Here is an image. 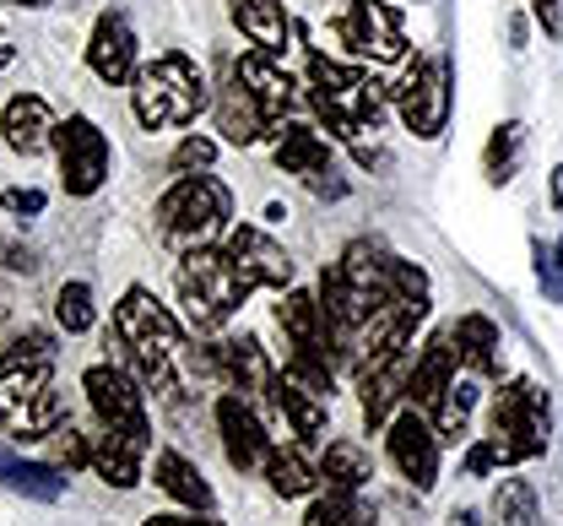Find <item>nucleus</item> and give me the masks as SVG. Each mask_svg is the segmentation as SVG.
I'll use <instances>...</instances> for the list:
<instances>
[{
	"label": "nucleus",
	"mask_w": 563,
	"mask_h": 526,
	"mask_svg": "<svg viewBox=\"0 0 563 526\" xmlns=\"http://www.w3.org/2000/svg\"><path fill=\"white\" fill-rule=\"evenodd\" d=\"M553 435V402L537 380H509L493 391L488 435L466 451V478H483L493 467H520L548 451Z\"/></svg>",
	"instance_id": "f257e3e1"
},
{
	"label": "nucleus",
	"mask_w": 563,
	"mask_h": 526,
	"mask_svg": "<svg viewBox=\"0 0 563 526\" xmlns=\"http://www.w3.org/2000/svg\"><path fill=\"white\" fill-rule=\"evenodd\" d=\"M114 342L125 348V370L141 380V391L168 396L174 391V353H179V320L152 299L146 288H131L114 304Z\"/></svg>",
	"instance_id": "f03ea898"
},
{
	"label": "nucleus",
	"mask_w": 563,
	"mask_h": 526,
	"mask_svg": "<svg viewBox=\"0 0 563 526\" xmlns=\"http://www.w3.org/2000/svg\"><path fill=\"white\" fill-rule=\"evenodd\" d=\"M309 103L314 114L325 120V131L357 142L363 131H374L385 120V103H390V87L363 66H336L325 55H309Z\"/></svg>",
	"instance_id": "7ed1b4c3"
},
{
	"label": "nucleus",
	"mask_w": 563,
	"mask_h": 526,
	"mask_svg": "<svg viewBox=\"0 0 563 526\" xmlns=\"http://www.w3.org/2000/svg\"><path fill=\"white\" fill-rule=\"evenodd\" d=\"M228 218H233V196L222 179L211 174H179L168 185V196L157 201V239L174 250V255H196L217 244L228 233Z\"/></svg>",
	"instance_id": "20e7f679"
},
{
	"label": "nucleus",
	"mask_w": 563,
	"mask_h": 526,
	"mask_svg": "<svg viewBox=\"0 0 563 526\" xmlns=\"http://www.w3.org/2000/svg\"><path fill=\"white\" fill-rule=\"evenodd\" d=\"M131 103H136V120L146 131H163V125H196V114L211 109V87L207 72L190 61V55H157L152 66H141L131 81Z\"/></svg>",
	"instance_id": "39448f33"
},
{
	"label": "nucleus",
	"mask_w": 563,
	"mask_h": 526,
	"mask_svg": "<svg viewBox=\"0 0 563 526\" xmlns=\"http://www.w3.org/2000/svg\"><path fill=\"white\" fill-rule=\"evenodd\" d=\"M174 288H179L185 320H190L196 331H217V326H228V320L239 315V304L250 299V283L233 272V261H228V250H222V244H207V250L185 255V261H179V272H174Z\"/></svg>",
	"instance_id": "423d86ee"
},
{
	"label": "nucleus",
	"mask_w": 563,
	"mask_h": 526,
	"mask_svg": "<svg viewBox=\"0 0 563 526\" xmlns=\"http://www.w3.org/2000/svg\"><path fill=\"white\" fill-rule=\"evenodd\" d=\"M390 103L401 109V120H407V131H412L418 142L444 136V125H450V103H455L450 61H444V55H412V66H407L401 81L390 87Z\"/></svg>",
	"instance_id": "0eeeda50"
},
{
	"label": "nucleus",
	"mask_w": 563,
	"mask_h": 526,
	"mask_svg": "<svg viewBox=\"0 0 563 526\" xmlns=\"http://www.w3.org/2000/svg\"><path fill=\"white\" fill-rule=\"evenodd\" d=\"M66 418L49 364H27V370H0V429L16 440L33 435H55Z\"/></svg>",
	"instance_id": "6e6552de"
},
{
	"label": "nucleus",
	"mask_w": 563,
	"mask_h": 526,
	"mask_svg": "<svg viewBox=\"0 0 563 526\" xmlns=\"http://www.w3.org/2000/svg\"><path fill=\"white\" fill-rule=\"evenodd\" d=\"M331 39L357 55V61H407V33H401V11L385 6V0H352L347 11L331 22Z\"/></svg>",
	"instance_id": "1a4fd4ad"
},
{
	"label": "nucleus",
	"mask_w": 563,
	"mask_h": 526,
	"mask_svg": "<svg viewBox=\"0 0 563 526\" xmlns=\"http://www.w3.org/2000/svg\"><path fill=\"white\" fill-rule=\"evenodd\" d=\"M412 342L401 348H374L357 359V396H363V424L385 429L396 418V407H407V385H412Z\"/></svg>",
	"instance_id": "9d476101"
},
{
	"label": "nucleus",
	"mask_w": 563,
	"mask_h": 526,
	"mask_svg": "<svg viewBox=\"0 0 563 526\" xmlns=\"http://www.w3.org/2000/svg\"><path fill=\"white\" fill-rule=\"evenodd\" d=\"M55 157H60V185H66V196H98L103 179H109L114 147H109V136H103L87 114H66V120L55 125Z\"/></svg>",
	"instance_id": "9b49d317"
},
{
	"label": "nucleus",
	"mask_w": 563,
	"mask_h": 526,
	"mask_svg": "<svg viewBox=\"0 0 563 526\" xmlns=\"http://www.w3.org/2000/svg\"><path fill=\"white\" fill-rule=\"evenodd\" d=\"M81 391H87V402H92V413H98L103 429H120V435L152 446L146 391H141V380L131 375V370H120V364H92V370L81 375Z\"/></svg>",
	"instance_id": "f8f14e48"
},
{
	"label": "nucleus",
	"mask_w": 563,
	"mask_h": 526,
	"mask_svg": "<svg viewBox=\"0 0 563 526\" xmlns=\"http://www.w3.org/2000/svg\"><path fill=\"white\" fill-rule=\"evenodd\" d=\"M439 446H444V435L433 429V418L422 413V407H396V418L385 424V451H390V461H396V472L418 489V494H428L433 489V478H439Z\"/></svg>",
	"instance_id": "ddd939ff"
},
{
	"label": "nucleus",
	"mask_w": 563,
	"mask_h": 526,
	"mask_svg": "<svg viewBox=\"0 0 563 526\" xmlns=\"http://www.w3.org/2000/svg\"><path fill=\"white\" fill-rule=\"evenodd\" d=\"M196 370L211 380H222V385L239 391V396H266V391H272V375H277V364L266 359V348H261L255 337H217V342H207V348L196 353Z\"/></svg>",
	"instance_id": "4468645a"
},
{
	"label": "nucleus",
	"mask_w": 563,
	"mask_h": 526,
	"mask_svg": "<svg viewBox=\"0 0 563 526\" xmlns=\"http://www.w3.org/2000/svg\"><path fill=\"white\" fill-rule=\"evenodd\" d=\"M222 250L233 261V272L250 288H292V255L282 250L272 233H261L255 223H233L222 233Z\"/></svg>",
	"instance_id": "2eb2a0df"
},
{
	"label": "nucleus",
	"mask_w": 563,
	"mask_h": 526,
	"mask_svg": "<svg viewBox=\"0 0 563 526\" xmlns=\"http://www.w3.org/2000/svg\"><path fill=\"white\" fill-rule=\"evenodd\" d=\"M217 435H222V456L239 467V472H266V461H272V435H266V424L255 418V407L239 396V391H222L217 396Z\"/></svg>",
	"instance_id": "dca6fc26"
},
{
	"label": "nucleus",
	"mask_w": 563,
	"mask_h": 526,
	"mask_svg": "<svg viewBox=\"0 0 563 526\" xmlns=\"http://www.w3.org/2000/svg\"><path fill=\"white\" fill-rule=\"evenodd\" d=\"M466 370V353H461V337H455V326H444V331H433L428 342H422L418 364H412V385H407V402L422 407V413H433L439 407V396L455 385V375Z\"/></svg>",
	"instance_id": "f3484780"
},
{
	"label": "nucleus",
	"mask_w": 563,
	"mask_h": 526,
	"mask_svg": "<svg viewBox=\"0 0 563 526\" xmlns=\"http://www.w3.org/2000/svg\"><path fill=\"white\" fill-rule=\"evenodd\" d=\"M266 402L282 413V424H287V435H298V440H320L325 435V413H331V391H320L314 380L292 375L287 364H282L277 375H272V391H266Z\"/></svg>",
	"instance_id": "a211bd4d"
},
{
	"label": "nucleus",
	"mask_w": 563,
	"mask_h": 526,
	"mask_svg": "<svg viewBox=\"0 0 563 526\" xmlns=\"http://www.w3.org/2000/svg\"><path fill=\"white\" fill-rule=\"evenodd\" d=\"M87 66L92 76H103L109 87H120V81H136V33H131V22H125V11H103L98 22H92V39H87Z\"/></svg>",
	"instance_id": "6ab92c4d"
},
{
	"label": "nucleus",
	"mask_w": 563,
	"mask_h": 526,
	"mask_svg": "<svg viewBox=\"0 0 563 526\" xmlns=\"http://www.w3.org/2000/svg\"><path fill=\"white\" fill-rule=\"evenodd\" d=\"M211 114H217V131H222V142H233V147H255V142L272 131L266 109H261V103H255V92L239 81V72H228L222 92L211 98Z\"/></svg>",
	"instance_id": "aec40b11"
},
{
	"label": "nucleus",
	"mask_w": 563,
	"mask_h": 526,
	"mask_svg": "<svg viewBox=\"0 0 563 526\" xmlns=\"http://www.w3.org/2000/svg\"><path fill=\"white\" fill-rule=\"evenodd\" d=\"M55 109L38 98V92H16L5 109H0V136H5V147L22 152V157H33V152L55 147Z\"/></svg>",
	"instance_id": "412c9836"
},
{
	"label": "nucleus",
	"mask_w": 563,
	"mask_h": 526,
	"mask_svg": "<svg viewBox=\"0 0 563 526\" xmlns=\"http://www.w3.org/2000/svg\"><path fill=\"white\" fill-rule=\"evenodd\" d=\"M233 72H239V81L255 92V103L266 109V120L272 125H282V114L292 109V81H287V72L277 66V55H266V50H250L244 61H233Z\"/></svg>",
	"instance_id": "4be33fe9"
},
{
	"label": "nucleus",
	"mask_w": 563,
	"mask_h": 526,
	"mask_svg": "<svg viewBox=\"0 0 563 526\" xmlns=\"http://www.w3.org/2000/svg\"><path fill=\"white\" fill-rule=\"evenodd\" d=\"M152 483H157L174 505H185V511L211 516V505H217V494H211V483L201 478V467L179 451H157V461H152Z\"/></svg>",
	"instance_id": "5701e85b"
},
{
	"label": "nucleus",
	"mask_w": 563,
	"mask_h": 526,
	"mask_svg": "<svg viewBox=\"0 0 563 526\" xmlns=\"http://www.w3.org/2000/svg\"><path fill=\"white\" fill-rule=\"evenodd\" d=\"M277 168L282 174H298L303 185L309 179H320V174H331V142L314 131V125H282L277 131Z\"/></svg>",
	"instance_id": "b1692460"
},
{
	"label": "nucleus",
	"mask_w": 563,
	"mask_h": 526,
	"mask_svg": "<svg viewBox=\"0 0 563 526\" xmlns=\"http://www.w3.org/2000/svg\"><path fill=\"white\" fill-rule=\"evenodd\" d=\"M141 456H146V440H131V435H120V429L92 435V467H98L103 483H114V489H136Z\"/></svg>",
	"instance_id": "393cba45"
},
{
	"label": "nucleus",
	"mask_w": 563,
	"mask_h": 526,
	"mask_svg": "<svg viewBox=\"0 0 563 526\" xmlns=\"http://www.w3.org/2000/svg\"><path fill=\"white\" fill-rule=\"evenodd\" d=\"M228 11H233L239 33H244L255 50H266V55H282V50H287V17H282V0H228Z\"/></svg>",
	"instance_id": "a878e982"
},
{
	"label": "nucleus",
	"mask_w": 563,
	"mask_h": 526,
	"mask_svg": "<svg viewBox=\"0 0 563 526\" xmlns=\"http://www.w3.org/2000/svg\"><path fill=\"white\" fill-rule=\"evenodd\" d=\"M455 337H461V353H466V370L472 375H504V337H498V326H493L488 315H461L455 320Z\"/></svg>",
	"instance_id": "bb28decb"
},
{
	"label": "nucleus",
	"mask_w": 563,
	"mask_h": 526,
	"mask_svg": "<svg viewBox=\"0 0 563 526\" xmlns=\"http://www.w3.org/2000/svg\"><path fill=\"white\" fill-rule=\"evenodd\" d=\"M0 483L16 489V494H27V500H44V505H55V500L66 494L60 467H49V461H27V456H16V451H0Z\"/></svg>",
	"instance_id": "cd10ccee"
},
{
	"label": "nucleus",
	"mask_w": 563,
	"mask_h": 526,
	"mask_svg": "<svg viewBox=\"0 0 563 526\" xmlns=\"http://www.w3.org/2000/svg\"><path fill=\"white\" fill-rule=\"evenodd\" d=\"M374 478V456L363 451L357 440H331L320 456V483L325 489H368Z\"/></svg>",
	"instance_id": "c85d7f7f"
},
{
	"label": "nucleus",
	"mask_w": 563,
	"mask_h": 526,
	"mask_svg": "<svg viewBox=\"0 0 563 526\" xmlns=\"http://www.w3.org/2000/svg\"><path fill=\"white\" fill-rule=\"evenodd\" d=\"M266 483H272V494H282V500H298V494L320 489V461H309L298 446H277L272 461H266Z\"/></svg>",
	"instance_id": "c756f323"
},
{
	"label": "nucleus",
	"mask_w": 563,
	"mask_h": 526,
	"mask_svg": "<svg viewBox=\"0 0 563 526\" xmlns=\"http://www.w3.org/2000/svg\"><path fill=\"white\" fill-rule=\"evenodd\" d=\"M303 526H374V505L363 500V489H325L309 505Z\"/></svg>",
	"instance_id": "7c9ffc66"
},
{
	"label": "nucleus",
	"mask_w": 563,
	"mask_h": 526,
	"mask_svg": "<svg viewBox=\"0 0 563 526\" xmlns=\"http://www.w3.org/2000/svg\"><path fill=\"white\" fill-rule=\"evenodd\" d=\"M477 380H483V375H472V370H466V375H455V385H450V391L439 396V407L428 413V418H433V429H439L444 440L466 435V424H472V407H477Z\"/></svg>",
	"instance_id": "2f4dec72"
},
{
	"label": "nucleus",
	"mask_w": 563,
	"mask_h": 526,
	"mask_svg": "<svg viewBox=\"0 0 563 526\" xmlns=\"http://www.w3.org/2000/svg\"><path fill=\"white\" fill-rule=\"evenodd\" d=\"M520 147H526V125H520V120H504V125L488 136V147H483V174H488V185H509V179H515Z\"/></svg>",
	"instance_id": "473e14b6"
},
{
	"label": "nucleus",
	"mask_w": 563,
	"mask_h": 526,
	"mask_svg": "<svg viewBox=\"0 0 563 526\" xmlns=\"http://www.w3.org/2000/svg\"><path fill=\"white\" fill-rule=\"evenodd\" d=\"M537 489L526 478H504L493 494V526H537Z\"/></svg>",
	"instance_id": "72a5a7b5"
},
{
	"label": "nucleus",
	"mask_w": 563,
	"mask_h": 526,
	"mask_svg": "<svg viewBox=\"0 0 563 526\" xmlns=\"http://www.w3.org/2000/svg\"><path fill=\"white\" fill-rule=\"evenodd\" d=\"M55 320L66 326L70 337L92 331V326H98V304H92V288H87V283H60V294H55Z\"/></svg>",
	"instance_id": "f704fd0d"
},
{
	"label": "nucleus",
	"mask_w": 563,
	"mask_h": 526,
	"mask_svg": "<svg viewBox=\"0 0 563 526\" xmlns=\"http://www.w3.org/2000/svg\"><path fill=\"white\" fill-rule=\"evenodd\" d=\"M55 359V337L27 326L22 337H11V348L0 353V370H27V364H49Z\"/></svg>",
	"instance_id": "c9c22d12"
},
{
	"label": "nucleus",
	"mask_w": 563,
	"mask_h": 526,
	"mask_svg": "<svg viewBox=\"0 0 563 526\" xmlns=\"http://www.w3.org/2000/svg\"><path fill=\"white\" fill-rule=\"evenodd\" d=\"M531 266H537V283H542V294L548 304H563V261L553 244H542V239H531Z\"/></svg>",
	"instance_id": "e433bc0d"
},
{
	"label": "nucleus",
	"mask_w": 563,
	"mask_h": 526,
	"mask_svg": "<svg viewBox=\"0 0 563 526\" xmlns=\"http://www.w3.org/2000/svg\"><path fill=\"white\" fill-rule=\"evenodd\" d=\"M211 157H217V142H211V136H185V142L174 147V157H168V168H174V174H207Z\"/></svg>",
	"instance_id": "4c0bfd02"
},
{
	"label": "nucleus",
	"mask_w": 563,
	"mask_h": 526,
	"mask_svg": "<svg viewBox=\"0 0 563 526\" xmlns=\"http://www.w3.org/2000/svg\"><path fill=\"white\" fill-rule=\"evenodd\" d=\"M49 440H55V456H60L66 467H92V435H81V429L60 424Z\"/></svg>",
	"instance_id": "58836bf2"
},
{
	"label": "nucleus",
	"mask_w": 563,
	"mask_h": 526,
	"mask_svg": "<svg viewBox=\"0 0 563 526\" xmlns=\"http://www.w3.org/2000/svg\"><path fill=\"white\" fill-rule=\"evenodd\" d=\"M0 207H5L11 218H38V212L49 207V196H44V190H22V185H16V190H5V196H0Z\"/></svg>",
	"instance_id": "ea45409f"
},
{
	"label": "nucleus",
	"mask_w": 563,
	"mask_h": 526,
	"mask_svg": "<svg viewBox=\"0 0 563 526\" xmlns=\"http://www.w3.org/2000/svg\"><path fill=\"white\" fill-rule=\"evenodd\" d=\"M0 266H5V272H38L33 250H27V244H16V239H5V233H0Z\"/></svg>",
	"instance_id": "a19ab883"
},
{
	"label": "nucleus",
	"mask_w": 563,
	"mask_h": 526,
	"mask_svg": "<svg viewBox=\"0 0 563 526\" xmlns=\"http://www.w3.org/2000/svg\"><path fill=\"white\" fill-rule=\"evenodd\" d=\"M531 17L542 22L548 39H563V0H531Z\"/></svg>",
	"instance_id": "79ce46f5"
},
{
	"label": "nucleus",
	"mask_w": 563,
	"mask_h": 526,
	"mask_svg": "<svg viewBox=\"0 0 563 526\" xmlns=\"http://www.w3.org/2000/svg\"><path fill=\"white\" fill-rule=\"evenodd\" d=\"M141 526H222V522H207L201 511H190V516H146Z\"/></svg>",
	"instance_id": "37998d69"
},
{
	"label": "nucleus",
	"mask_w": 563,
	"mask_h": 526,
	"mask_svg": "<svg viewBox=\"0 0 563 526\" xmlns=\"http://www.w3.org/2000/svg\"><path fill=\"white\" fill-rule=\"evenodd\" d=\"M509 50H526V17L509 22Z\"/></svg>",
	"instance_id": "c03bdc74"
},
{
	"label": "nucleus",
	"mask_w": 563,
	"mask_h": 526,
	"mask_svg": "<svg viewBox=\"0 0 563 526\" xmlns=\"http://www.w3.org/2000/svg\"><path fill=\"white\" fill-rule=\"evenodd\" d=\"M548 185H553V207H559V212H563V163H559V168H553V174H548Z\"/></svg>",
	"instance_id": "a18cd8bd"
},
{
	"label": "nucleus",
	"mask_w": 563,
	"mask_h": 526,
	"mask_svg": "<svg viewBox=\"0 0 563 526\" xmlns=\"http://www.w3.org/2000/svg\"><path fill=\"white\" fill-rule=\"evenodd\" d=\"M11 61H16V50H11V44H0V72H5Z\"/></svg>",
	"instance_id": "49530a36"
},
{
	"label": "nucleus",
	"mask_w": 563,
	"mask_h": 526,
	"mask_svg": "<svg viewBox=\"0 0 563 526\" xmlns=\"http://www.w3.org/2000/svg\"><path fill=\"white\" fill-rule=\"evenodd\" d=\"M5 315H11V299L0 294V331H5Z\"/></svg>",
	"instance_id": "de8ad7c7"
},
{
	"label": "nucleus",
	"mask_w": 563,
	"mask_h": 526,
	"mask_svg": "<svg viewBox=\"0 0 563 526\" xmlns=\"http://www.w3.org/2000/svg\"><path fill=\"white\" fill-rule=\"evenodd\" d=\"M11 6H49V0H11Z\"/></svg>",
	"instance_id": "09e8293b"
},
{
	"label": "nucleus",
	"mask_w": 563,
	"mask_h": 526,
	"mask_svg": "<svg viewBox=\"0 0 563 526\" xmlns=\"http://www.w3.org/2000/svg\"><path fill=\"white\" fill-rule=\"evenodd\" d=\"M553 250H559V261H563V239H559V244H553Z\"/></svg>",
	"instance_id": "8fccbe9b"
}]
</instances>
